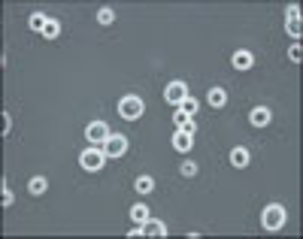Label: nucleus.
<instances>
[{
  "label": "nucleus",
  "instance_id": "nucleus-1",
  "mask_svg": "<svg viewBox=\"0 0 303 239\" xmlns=\"http://www.w3.org/2000/svg\"><path fill=\"white\" fill-rule=\"evenodd\" d=\"M79 164H82V170H88V173H97V170H103V164H106V155H103V149H85V152L79 155Z\"/></svg>",
  "mask_w": 303,
  "mask_h": 239
},
{
  "label": "nucleus",
  "instance_id": "nucleus-2",
  "mask_svg": "<svg viewBox=\"0 0 303 239\" xmlns=\"http://www.w3.org/2000/svg\"><path fill=\"white\" fill-rule=\"evenodd\" d=\"M118 115H121V118H127V121L140 118V115H143V100H140L137 94L121 97V103H118Z\"/></svg>",
  "mask_w": 303,
  "mask_h": 239
},
{
  "label": "nucleus",
  "instance_id": "nucleus-3",
  "mask_svg": "<svg viewBox=\"0 0 303 239\" xmlns=\"http://www.w3.org/2000/svg\"><path fill=\"white\" fill-rule=\"evenodd\" d=\"M261 224H264V230H279V227L285 224V209H282L279 203L267 206L264 215H261Z\"/></svg>",
  "mask_w": 303,
  "mask_h": 239
},
{
  "label": "nucleus",
  "instance_id": "nucleus-4",
  "mask_svg": "<svg viewBox=\"0 0 303 239\" xmlns=\"http://www.w3.org/2000/svg\"><path fill=\"white\" fill-rule=\"evenodd\" d=\"M124 152H127V139L121 133H109V139L103 142V155L106 158H121Z\"/></svg>",
  "mask_w": 303,
  "mask_h": 239
},
{
  "label": "nucleus",
  "instance_id": "nucleus-5",
  "mask_svg": "<svg viewBox=\"0 0 303 239\" xmlns=\"http://www.w3.org/2000/svg\"><path fill=\"white\" fill-rule=\"evenodd\" d=\"M85 136H88V142L103 146V142L109 139V127H106V121H91V124H88V130H85Z\"/></svg>",
  "mask_w": 303,
  "mask_h": 239
},
{
  "label": "nucleus",
  "instance_id": "nucleus-6",
  "mask_svg": "<svg viewBox=\"0 0 303 239\" xmlns=\"http://www.w3.org/2000/svg\"><path fill=\"white\" fill-rule=\"evenodd\" d=\"M185 97H188V88H185V82H170V85L164 88V100H167V103H173V106H179Z\"/></svg>",
  "mask_w": 303,
  "mask_h": 239
},
{
  "label": "nucleus",
  "instance_id": "nucleus-7",
  "mask_svg": "<svg viewBox=\"0 0 303 239\" xmlns=\"http://www.w3.org/2000/svg\"><path fill=\"white\" fill-rule=\"evenodd\" d=\"M191 142H194V133H185V130H176V133H173V149H176V152H188Z\"/></svg>",
  "mask_w": 303,
  "mask_h": 239
},
{
  "label": "nucleus",
  "instance_id": "nucleus-8",
  "mask_svg": "<svg viewBox=\"0 0 303 239\" xmlns=\"http://www.w3.org/2000/svg\"><path fill=\"white\" fill-rule=\"evenodd\" d=\"M234 67H237V70H252V67H255V55L246 52V49L237 52V55H234Z\"/></svg>",
  "mask_w": 303,
  "mask_h": 239
},
{
  "label": "nucleus",
  "instance_id": "nucleus-9",
  "mask_svg": "<svg viewBox=\"0 0 303 239\" xmlns=\"http://www.w3.org/2000/svg\"><path fill=\"white\" fill-rule=\"evenodd\" d=\"M167 233V227L161 224V221H155V218H149L146 224H143V236H155V239H161Z\"/></svg>",
  "mask_w": 303,
  "mask_h": 239
},
{
  "label": "nucleus",
  "instance_id": "nucleus-10",
  "mask_svg": "<svg viewBox=\"0 0 303 239\" xmlns=\"http://www.w3.org/2000/svg\"><path fill=\"white\" fill-rule=\"evenodd\" d=\"M206 100H209V106H215V109H222V106L228 103V94H225V88H212V91L206 94Z\"/></svg>",
  "mask_w": 303,
  "mask_h": 239
},
{
  "label": "nucleus",
  "instance_id": "nucleus-11",
  "mask_svg": "<svg viewBox=\"0 0 303 239\" xmlns=\"http://www.w3.org/2000/svg\"><path fill=\"white\" fill-rule=\"evenodd\" d=\"M255 127H264L267 121H270V109H264V106H258V109H252V118H249Z\"/></svg>",
  "mask_w": 303,
  "mask_h": 239
},
{
  "label": "nucleus",
  "instance_id": "nucleus-12",
  "mask_svg": "<svg viewBox=\"0 0 303 239\" xmlns=\"http://www.w3.org/2000/svg\"><path fill=\"white\" fill-rule=\"evenodd\" d=\"M176 130H185V133H194V121H191V115H185V112H176Z\"/></svg>",
  "mask_w": 303,
  "mask_h": 239
},
{
  "label": "nucleus",
  "instance_id": "nucleus-13",
  "mask_svg": "<svg viewBox=\"0 0 303 239\" xmlns=\"http://www.w3.org/2000/svg\"><path fill=\"white\" fill-rule=\"evenodd\" d=\"M46 188H49V182H46L42 176H33V179L27 182V191H30L33 197H39V194H46Z\"/></svg>",
  "mask_w": 303,
  "mask_h": 239
},
{
  "label": "nucleus",
  "instance_id": "nucleus-14",
  "mask_svg": "<svg viewBox=\"0 0 303 239\" xmlns=\"http://www.w3.org/2000/svg\"><path fill=\"white\" fill-rule=\"evenodd\" d=\"M131 221H134V224H146V221H149V209H146L143 203H137V206L131 209Z\"/></svg>",
  "mask_w": 303,
  "mask_h": 239
},
{
  "label": "nucleus",
  "instance_id": "nucleus-15",
  "mask_svg": "<svg viewBox=\"0 0 303 239\" xmlns=\"http://www.w3.org/2000/svg\"><path fill=\"white\" fill-rule=\"evenodd\" d=\"M134 188H137V194H152V188H155V179H152V176H140Z\"/></svg>",
  "mask_w": 303,
  "mask_h": 239
},
{
  "label": "nucleus",
  "instance_id": "nucleus-16",
  "mask_svg": "<svg viewBox=\"0 0 303 239\" xmlns=\"http://www.w3.org/2000/svg\"><path fill=\"white\" fill-rule=\"evenodd\" d=\"M27 24H30V30H39V33H42V27L49 24V18H46L42 12H33V15L27 18Z\"/></svg>",
  "mask_w": 303,
  "mask_h": 239
},
{
  "label": "nucleus",
  "instance_id": "nucleus-17",
  "mask_svg": "<svg viewBox=\"0 0 303 239\" xmlns=\"http://www.w3.org/2000/svg\"><path fill=\"white\" fill-rule=\"evenodd\" d=\"M231 164H234V167H246V164H249V152H246V149H234V152H231Z\"/></svg>",
  "mask_w": 303,
  "mask_h": 239
},
{
  "label": "nucleus",
  "instance_id": "nucleus-18",
  "mask_svg": "<svg viewBox=\"0 0 303 239\" xmlns=\"http://www.w3.org/2000/svg\"><path fill=\"white\" fill-rule=\"evenodd\" d=\"M58 33H61V21H55V18H49V24L42 27V36H46V39H55Z\"/></svg>",
  "mask_w": 303,
  "mask_h": 239
},
{
  "label": "nucleus",
  "instance_id": "nucleus-19",
  "mask_svg": "<svg viewBox=\"0 0 303 239\" xmlns=\"http://www.w3.org/2000/svg\"><path fill=\"white\" fill-rule=\"evenodd\" d=\"M97 21H100V24H112V21H115V12H112L109 6H103V9L97 12Z\"/></svg>",
  "mask_w": 303,
  "mask_h": 239
},
{
  "label": "nucleus",
  "instance_id": "nucleus-20",
  "mask_svg": "<svg viewBox=\"0 0 303 239\" xmlns=\"http://www.w3.org/2000/svg\"><path fill=\"white\" fill-rule=\"evenodd\" d=\"M194 109H197V100H191V97H185L179 103V112H185V115H194Z\"/></svg>",
  "mask_w": 303,
  "mask_h": 239
},
{
  "label": "nucleus",
  "instance_id": "nucleus-21",
  "mask_svg": "<svg viewBox=\"0 0 303 239\" xmlns=\"http://www.w3.org/2000/svg\"><path fill=\"white\" fill-rule=\"evenodd\" d=\"M285 30H288L291 36H300V18H288V24H285Z\"/></svg>",
  "mask_w": 303,
  "mask_h": 239
},
{
  "label": "nucleus",
  "instance_id": "nucleus-22",
  "mask_svg": "<svg viewBox=\"0 0 303 239\" xmlns=\"http://www.w3.org/2000/svg\"><path fill=\"white\" fill-rule=\"evenodd\" d=\"M288 58H291V61H300V58H303L300 45H291V49H288Z\"/></svg>",
  "mask_w": 303,
  "mask_h": 239
},
{
  "label": "nucleus",
  "instance_id": "nucleus-23",
  "mask_svg": "<svg viewBox=\"0 0 303 239\" xmlns=\"http://www.w3.org/2000/svg\"><path fill=\"white\" fill-rule=\"evenodd\" d=\"M285 15H288V18H300V6H294V3H291V6L285 9Z\"/></svg>",
  "mask_w": 303,
  "mask_h": 239
},
{
  "label": "nucleus",
  "instance_id": "nucleus-24",
  "mask_svg": "<svg viewBox=\"0 0 303 239\" xmlns=\"http://www.w3.org/2000/svg\"><path fill=\"white\" fill-rule=\"evenodd\" d=\"M194 173H197V167H194L191 161H188V164H182V176H194Z\"/></svg>",
  "mask_w": 303,
  "mask_h": 239
},
{
  "label": "nucleus",
  "instance_id": "nucleus-25",
  "mask_svg": "<svg viewBox=\"0 0 303 239\" xmlns=\"http://www.w3.org/2000/svg\"><path fill=\"white\" fill-rule=\"evenodd\" d=\"M12 200H15V197H12V191L3 185V206H12Z\"/></svg>",
  "mask_w": 303,
  "mask_h": 239
}]
</instances>
